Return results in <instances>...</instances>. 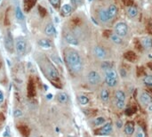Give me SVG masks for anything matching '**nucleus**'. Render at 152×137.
<instances>
[{"label":"nucleus","mask_w":152,"mask_h":137,"mask_svg":"<svg viewBox=\"0 0 152 137\" xmlns=\"http://www.w3.org/2000/svg\"><path fill=\"white\" fill-rule=\"evenodd\" d=\"M65 61L72 73L78 74L81 72L83 62L77 51L74 49H67L65 51Z\"/></svg>","instance_id":"f257e3e1"},{"label":"nucleus","mask_w":152,"mask_h":137,"mask_svg":"<svg viewBox=\"0 0 152 137\" xmlns=\"http://www.w3.org/2000/svg\"><path fill=\"white\" fill-rule=\"evenodd\" d=\"M104 80L108 87H115L118 83V75L116 71L113 68L105 71V76H104Z\"/></svg>","instance_id":"f03ea898"},{"label":"nucleus","mask_w":152,"mask_h":137,"mask_svg":"<svg viewBox=\"0 0 152 137\" xmlns=\"http://www.w3.org/2000/svg\"><path fill=\"white\" fill-rule=\"evenodd\" d=\"M126 93L122 90H116L115 92V105L118 110H123L126 106Z\"/></svg>","instance_id":"7ed1b4c3"},{"label":"nucleus","mask_w":152,"mask_h":137,"mask_svg":"<svg viewBox=\"0 0 152 137\" xmlns=\"http://www.w3.org/2000/svg\"><path fill=\"white\" fill-rule=\"evenodd\" d=\"M15 50L18 55H23L27 50V41L24 38H17L15 40Z\"/></svg>","instance_id":"20e7f679"},{"label":"nucleus","mask_w":152,"mask_h":137,"mask_svg":"<svg viewBox=\"0 0 152 137\" xmlns=\"http://www.w3.org/2000/svg\"><path fill=\"white\" fill-rule=\"evenodd\" d=\"M115 33L121 38L126 37L128 33V26L126 22H120L115 25Z\"/></svg>","instance_id":"39448f33"},{"label":"nucleus","mask_w":152,"mask_h":137,"mask_svg":"<svg viewBox=\"0 0 152 137\" xmlns=\"http://www.w3.org/2000/svg\"><path fill=\"white\" fill-rule=\"evenodd\" d=\"M100 75L95 71H92L88 73L87 75V81L88 83L91 85H93V87H95V85H98L100 83Z\"/></svg>","instance_id":"423d86ee"},{"label":"nucleus","mask_w":152,"mask_h":137,"mask_svg":"<svg viewBox=\"0 0 152 137\" xmlns=\"http://www.w3.org/2000/svg\"><path fill=\"white\" fill-rule=\"evenodd\" d=\"M112 130H113L112 124L110 122H108V123H105L104 125H102V127L97 129L94 133L97 134H100V135H109L112 133Z\"/></svg>","instance_id":"0eeeda50"},{"label":"nucleus","mask_w":152,"mask_h":137,"mask_svg":"<svg viewBox=\"0 0 152 137\" xmlns=\"http://www.w3.org/2000/svg\"><path fill=\"white\" fill-rule=\"evenodd\" d=\"M47 75H48L49 78L52 81L59 82V73H58L57 70L54 65L49 64L47 66Z\"/></svg>","instance_id":"6e6552de"},{"label":"nucleus","mask_w":152,"mask_h":137,"mask_svg":"<svg viewBox=\"0 0 152 137\" xmlns=\"http://www.w3.org/2000/svg\"><path fill=\"white\" fill-rule=\"evenodd\" d=\"M140 101L143 106H149L152 102V96L146 91H142L140 93Z\"/></svg>","instance_id":"1a4fd4ad"},{"label":"nucleus","mask_w":152,"mask_h":137,"mask_svg":"<svg viewBox=\"0 0 152 137\" xmlns=\"http://www.w3.org/2000/svg\"><path fill=\"white\" fill-rule=\"evenodd\" d=\"M5 47H6V49L8 51L9 53H13V49L15 47V45L13 44V38L10 32H8L6 34V38H5Z\"/></svg>","instance_id":"9d476101"},{"label":"nucleus","mask_w":152,"mask_h":137,"mask_svg":"<svg viewBox=\"0 0 152 137\" xmlns=\"http://www.w3.org/2000/svg\"><path fill=\"white\" fill-rule=\"evenodd\" d=\"M93 55L100 60H104L107 56V52L102 46L97 45L93 48Z\"/></svg>","instance_id":"9b49d317"},{"label":"nucleus","mask_w":152,"mask_h":137,"mask_svg":"<svg viewBox=\"0 0 152 137\" xmlns=\"http://www.w3.org/2000/svg\"><path fill=\"white\" fill-rule=\"evenodd\" d=\"M64 39L68 44H70L71 45H78L77 38H76L74 34H72L70 32H65L64 33Z\"/></svg>","instance_id":"f8f14e48"},{"label":"nucleus","mask_w":152,"mask_h":137,"mask_svg":"<svg viewBox=\"0 0 152 137\" xmlns=\"http://www.w3.org/2000/svg\"><path fill=\"white\" fill-rule=\"evenodd\" d=\"M98 19H99L101 22H104V23L108 22L110 20L109 15V13H108V11L105 10V9H103V8L100 9L99 12H98Z\"/></svg>","instance_id":"ddd939ff"},{"label":"nucleus","mask_w":152,"mask_h":137,"mask_svg":"<svg viewBox=\"0 0 152 137\" xmlns=\"http://www.w3.org/2000/svg\"><path fill=\"white\" fill-rule=\"evenodd\" d=\"M45 33L48 37H55L57 34V31L53 23H49V24H47V26L45 29Z\"/></svg>","instance_id":"4468645a"},{"label":"nucleus","mask_w":152,"mask_h":137,"mask_svg":"<svg viewBox=\"0 0 152 137\" xmlns=\"http://www.w3.org/2000/svg\"><path fill=\"white\" fill-rule=\"evenodd\" d=\"M124 130H125L126 134H127V135H132V134L134 133V131H135L134 122H132V121H128V122H126V125H125Z\"/></svg>","instance_id":"2eb2a0df"},{"label":"nucleus","mask_w":152,"mask_h":137,"mask_svg":"<svg viewBox=\"0 0 152 137\" xmlns=\"http://www.w3.org/2000/svg\"><path fill=\"white\" fill-rule=\"evenodd\" d=\"M38 44L40 47L45 48V49H49L52 47L53 44L49 38H40L38 40Z\"/></svg>","instance_id":"dca6fc26"},{"label":"nucleus","mask_w":152,"mask_h":137,"mask_svg":"<svg viewBox=\"0 0 152 137\" xmlns=\"http://www.w3.org/2000/svg\"><path fill=\"white\" fill-rule=\"evenodd\" d=\"M124 57L127 62H135L137 61V58H138L137 55L135 53H133L132 51H128V52H126L124 55Z\"/></svg>","instance_id":"f3484780"},{"label":"nucleus","mask_w":152,"mask_h":137,"mask_svg":"<svg viewBox=\"0 0 152 137\" xmlns=\"http://www.w3.org/2000/svg\"><path fill=\"white\" fill-rule=\"evenodd\" d=\"M61 14L63 16H69L72 13L73 11V6L70 4H65L64 6H62L61 7Z\"/></svg>","instance_id":"a211bd4d"},{"label":"nucleus","mask_w":152,"mask_h":137,"mask_svg":"<svg viewBox=\"0 0 152 137\" xmlns=\"http://www.w3.org/2000/svg\"><path fill=\"white\" fill-rule=\"evenodd\" d=\"M141 44L143 47V49L145 50H149L152 47V38L149 37H146L143 38L142 40L141 41Z\"/></svg>","instance_id":"6ab92c4d"},{"label":"nucleus","mask_w":152,"mask_h":137,"mask_svg":"<svg viewBox=\"0 0 152 137\" xmlns=\"http://www.w3.org/2000/svg\"><path fill=\"white\" fill-rule=\"evenodd\" d=\"M57 100L60 103L66 104L68 103V101H69V95L64 92H61L57 94Z\"/></svg>","instance_id":"aec40b11"},{"label":"nucleus","mask_w":152,"mask_h":137,"mask_svg":"<svg viewBox=\"0 0 152 137\" xmlns=\"http://www.w3.org/2000/svg\"><path fill=\"white\" fill-rule=\"evenodd\" d=\"M107 11H108L109 15L110 20H111V19H114L115 17L116 16V14H117V7H116V6H115V5H110V6H109V8H108Z\"/></svg>","instance_id":"412c9836"},{"label":"nucleus","mask_w":152,"mask_h":137,"mask_svg":"<svg viewBox=\"0 0 152 137\" xmlns=\"http://www.w3.org/2000/svg\"><path fill=\"white\" fill-rule=\"evenodd\" d=\"M100 100L104 101V102H107L109 99V92L108 89L106 88H102L100 93Z\"/></svg>","instance_id":"4be33fe9"},{"label":"nucleus","mask_w":152,"mask_h":137,"mask_svg":"<svg viewBox=\"0 0 152 137\" xmlns=\"http://www.w3.org/2000/svg\"><path fill=\"white\" fill-rule=\"evenodd\" d=\"M105 122H106L105 117H95V118L93 119V124L95 127H100V126L104 125Z\"/></svg>","instance_id":"5701e85b"},{"label":"nucleus","mask_w":152,"mask_h":137,"mask_svg":"<svg viewBox=\"0 0 152 137\" xmlns=\"http://www.w3.org/2000/svg\"><path fill=\"white\" fill-rule=\"evenodd\" d=\"M77 101L79 102V104L80 105H86L88 104V102H89V98L86 96V95H84V94H81V95H78L77 97Z\"/></svg>","instance_id":"b1692460"},{"label":"nucleus","mask_w":152,"mask_h":137,"mask_svg":"<svg viewBox=\"0 0 152 137\" xmlns=\"http://www.w3.org/2000/svg\"><path fill=\"white\" fill-rule=\"evenodd\" d=\"M127 13H128L129 17H131V18H134V17H136L138 14V10L136 7L132 6H129L128 10H127Z\"/></svg>","instance_id":"393cba45"},{"label":"nucleus","mask_w":152,"mask_h":137,"mask_svg":"<svg viewBox=\"0 0 152 137\" xmlns=\"http://www.w3.org/2000/svg\"><path fill=\"white\" fill-rule=\"evenodd\" d=\"M110 39L113 43L116 44V45H120L123 43V40H122V38L120 36L116 35V34H112V35H110Z\"/></svg>","instance_id":"a878e982"},{"label":"nucleus","mask_w":152,"mask_h":137,"mask_svg":"<svg viewBox=\"0 0 152 137\" xmlns=\"http://www.w3.org/2000/svg\"><path fill=\"white\" fill-rule=\"evenodd\" d=\"M15 16H16V18L18 21H23L24 20V14L21 9V7L19 6H17L16 7V10H15Z\"/></svg>","instance_id":"bb28decb"},{"label":"nucleus","mask_w":152,"mask_h":137,"mask_svg":"<svg viewBox=\"0 0 152 137\" xmlns=\"http://www.w3.org/2000/svg\"><path fill=\"white\" fill-rule=\"evenodd\" d=\"M143 84L149 87H152V76L151 75H148V76H145L143 78Z\"/></svg>","instance_id":"cd10ccee"},{"label":"nucleus","mask_w":152,"mask_h":137,"mask_svg":"<svg viewBox=\"0 0 152 137\" xmlns=\"http://www.w3.org/2000/svg\"><path fill=\"white\" fill-rule=\"evenodd\" d=\"M100 67L104 71H109V70L113 68V64L110 62H103L102 63H101Z\"/></svg>","instance_id":"c85d7f7f"},{"label":"nucleus","mask_w":152,"mask_h":137,"mask_svg":"<svg viewBox=\"0 0 152 137\" xmlns=\"http://www.w3.org/2000/svg\"><path fill=\"white\" fill-rule=\"evenodd\" d=\"M136 74H137V77H145V75H146L145 68L142 66L138 67L137 70H136Z\"/></svg>","instance_id":"c756f323"},{"label":"nucleus","mask_w":152,"mask_h":137,"mask_svg":"<svg viewBox=\"0 0 152 137\" xmlns=\"http://www.w3.org/2000/svg\"><path fill=\"white\" fill-rule=\"evenodd\" d=\"M135 137H146V133L145 130H143L142 127H138L136 133H135Z\"/></svg>","instance_id":"7c9ffc66"},{"label":"nucleus","mask_w":152,"mask_h":137,"mask_svg":"<svg viewBox=\"0 0 152 137\" xmlns=\"http://www.w3.org/2000/svg\"><path fill=\"white\" fill-rule=\"evenodd\" d=\"M135 111H136V108L135 107H130V108H127L125 111L126 115V116H132L135 113Z\"/></svg>","instance_id":"2f4dec72"},{"label":"nucleus","mask_w":152,"mask_h":137,"mask_svg":"<svg viewBox=\"0 0 152 137\" xmlns=\"http://www.w3.org/2000/svg\"><path fill=\"white\" fill-rule=\"evenodd\" d=\"M13 117H15V118H18V117H21L23 115V112H22V110H20V109H16V110H13Z\"/></svg>","instance_id":"473e14b6"},{"label":"nucleus","mask_w":152,"mask_h":137,"mask_svg":"<svg viewBox=\"0 0 152 137\" xmlns=\"http://www.w3.org/2000/svg\"><path fill=\"white\" fill-rule=\"evenodd\" d=\"M137 123H138V126H139L140 127H142L143 130H146V123H145V121L143 120V119L138 118V119H137Z\"/></svg>","instance_id":"72a5a7b5"},{"label":"nucleus","mask_w":152,"mask_h":137,"mask_svg":"<svg viewBox=\"0 0 152 137\" xmlns=\"http://www.w3.org/2000/svg\"><path fill=\"white\" fill-rule=\"evenodd\" d=\"M84 113H86L88 117H94L95 115H96V113H97V111L96 110H84Z\"/></svg>","instance_id":"f704fd0d"},{"label":"nucleus","mask_w":152,"mask_h":137,"mask_svg":"<svg viewBox=\"0 0 152 137\" xmlns=\"http://www.w3.org/2000/svg\"><path fill=\"white\" fill-rule=\"evenodd\" d=\"M49 2H50V4L52 5L54 8H57L60 6L61 0H49Z\"/></svg>","instance_id":"c9c22d12"},{"label":"nucleus","mask_w":152,"mask_h":137,"mask_svg":"<svg viewBox=\"0 0 152 137\" xmlns=\"http://www.w3.org/2000/svg\"><path fill=\"white\" fill-rule=\"evenodd\" d=\"M122 2L126 6H132V0H122Z\"/></svg>","instance_id":"e433bc0d"},{"label":"nucleus","mask_w":152,"mask_h":137,"mask_svg":"<svg viewBox=\"0 0 152 137\" xmlns=\"http://www.w3.org/2000/svg\"><path fill=\"white\" fill-rule=\"evenodd\" d=\"M120 74H121V77H123V78H126V77L127 73H126V71L125 70L124 68H122L121 70H120Z\"/></svg>","instance_id":"4c0bfd02"},{"label":"nucleus","mask_w":152,"mask_h":137,"mask_svg":"<svg viewBox=\"0 0 152 137\" xmlns=\"http://www.w3.org/2000/svg\"><path fill=\"white\" fill-rule=\"evenodd\" d=\"M116 125L117 128H121V127H122V126H123V124H122L121 120H119V119H117V120L116 121Z\"/></svg>","instance_id":"58836bf2"},{"label":"nucleus","mask_w":152,"mask_h":137,"mask_svg":"<svg viewBox=\"0 0 152 137\" xmlns=\"http://www.w3.org/2000/svg\"><path fill=\"white\" fill-rule=\"evenodd\" d=\"M4 135L6 136V137H9V136H10V128H9V127H6V132H5V134H4Z\"/></svg>","instance_id":"ea45409f"},{"label":"nucleus","mask_w":152,"mask_h":137,"mask_svg":"<svg viewBox=\"0 0 152 137\" xmlns=\"http://www.w3.org/2000/svg\"><path fill=\"white\" fill-rule=\"evenodd\" d=\"M5 98H4V94L2 93V91L0 90V103H2V102L4 101Z\"/></svg>","instance_id":"a19ab883"},{"label":"nucleus","mask_w":152,"mask_h":137,"mask_svg":"<svg viewBox=\"0 0 152 137\" xmlns=\"http://www.w3.org/2000/svg\"><path fill=\"white\" fill-rule=\"evenodd\" d=\"M71 5H72V6H77V0H71Z\"/></svg>","instance_id":"79ce46f5"},{"label":"nucleus","mask_w":152,"mask_h":137,"mask_svg":"<svg viewBox=\"0 0 152 137\" xmlns=\"http://www.w3.org/2000/svg\"><path fill=\"white\" fill-rule=\"evenodd\" d=\"M148 67L150 68V71H152V62H149L148 63Z\"/></svg>","instance_id":"37998d69"},{"label":"nucleus","mask_w":152,"mask_h":137,"mask_svg":"<svg viewBox=\"0 0 152 137\" xmlns=\"http://www.w3.org/2000/svg\"><path fill=\"white\" fill-rule=\"evenodd\" d=\"M47 99H49V100L52 99V94H48V95H47Z\"/></svg>","instance_id":"c03bdc74"},{"label":"nucleus","mask_w":152,"mask_h":137,"mask_svg":"<svg viewBox=\"0 0 152 137\" xmlns=\"http://www.w3.org/2000/svg\"><path fill=\"white\" fill-rule=\"evenodd\" d=\"M149 90H150V92L152 93V87H150V89H149Z\"/></svg>","instance_id":"a18cd8bd"},{"label":"nucleus","mask_w":152,"mask_h":137,"mask_svg":"<svg viewBox=\"0 0 152 137\" xmlns=\"http://www.w3.org/2000/svg\"><path fill=\"white\" fill-rule=\"evenodd\" d=\"M0 2H1V0H0Z\"/></svg>","instance_id":"49530a36"}]
</instances>
